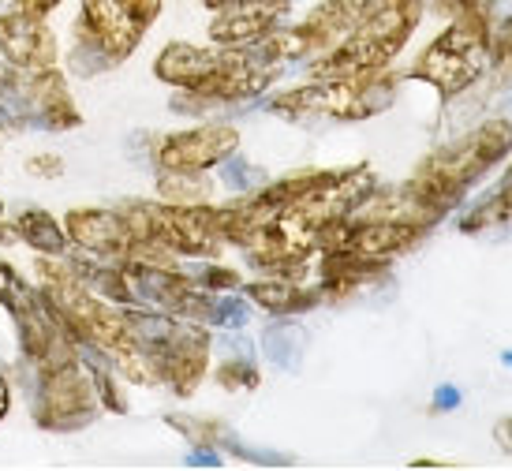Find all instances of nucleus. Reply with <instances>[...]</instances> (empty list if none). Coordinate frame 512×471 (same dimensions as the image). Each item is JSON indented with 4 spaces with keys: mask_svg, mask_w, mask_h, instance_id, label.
<instances>
[{
    "mask_svg": "<svg viewBox=\"0 0 512 471\" xmlns=\"http://www.w3.org/2000/svg\"><path fill=\"white\" fill-rule=\"evenodd\" d=\"M370 187L374 176L367 165L292 172L221 206V229L262 270H296L311 262L329 225L352 214Z\"/></svg>",
    "mask_w": 512,
    "mask_h": 471,
    "instance_id": "f257e3e1",
    "label": "nucleus"
},
{
    "mask_svg": "<svg viewBox=\"0 0 512 471\" xmlns=\"http://www.w3.org/2000/svg\"><path fill=\"white\" fill-rule=\"evenodd\" d=\"M38 281H42L45 296L57 303L60 314L68 318L75 341L90 344L94 352H101V359H113L120 374L135 382V386H157L154 359L143 352V344L135 341V333L128 326V314L109 307L105 296L90 292L68 266V258L45 255L38 258Z\"/></svg>",
    "mask_w": 512,
    "mask_h": 471,
    "instance_id": "f03ea898",
    "label": "nucleus"
},
{
    "mask_svg": "<svg viewBox=\"0 0 512 471\" xmlns=\"http://www.w3.org/2000/svg\"><path fill=\"white\" fill-rule=\"evenodd\" d=\"M512 154V120H483L460 139L438 146L423 165L404 180V191L419 199L434 217H445L471 187L494 172Z\"/></svg>",
    "mask_w": 512,
    "mask_h": 471,
    "instance_id": "7ed1b4c3",
    "label": "nucleus"
},
{
    "mask_svg": "<svg viewBox=\"0 0 512 471\" xmlns=\"http://www.w3.org/2000/svg\"><path fill=\"white\" fill-rule=\"evenodd\" d=\"M423 19V0H374L329 53L311 60V79L389 68Z\"/></svg>",
    "mask_w": 512,
    "mask_h": 471,
    "instance_id": "20e7f679",
    "label": "nucleus"
},
{
    "mask_svg": "<svg viewBox=\"0 0 512 471\" xmlns=\"http://www.w3.org/2000/svg\"><path fill=\"white\" fill-rule=\"evenodd\" d=\"M0 300L12 314L19 348H23V356L34 371L53 374L60 367L79 363V341H75L68 318L45 296V288H34L30 281H23L8 262H0Z\"/></svg>",
    "mask_w": 512,
    "mask_h": 471,
    "instance_id": "39448f33",
    "label": "nucleus"
},
{
    "mask_svg": "<svg viewBox=\"0 0 512 471\" xmlns=\"http://www.w3.org/2000/svg\"><path fill=\"white\" fill-rule=\"evenodd\" d=\"M397 98V75L389 68L359 75H333V79H311L307 86H292L270 101V113L281 120H370L385 113Z\"/></svg>",
    "mask_w": 512,
    "mask_h": 471,
    "instance_id": "423d86ee",
    "label": "nucleus"
},
{
    "mask_svg": "<svg viewBox=\"0 0 512 471\" xmlns=\"http://www.w3.org/2000/svg\"><path fill=\"white\" fill-rule=\"evenodd\" d=\"M128 225L143 243L165 247L176 258H217L228 247L221 229V206H176V202L131 199L120 206Z\"/></svg>",
    "mask_w": 512,
    "mask_h": 471,
    "instance_id": "0eeeda50",
    "label": "nucleus"
},
{
    "mask_svg": "<svg viewBox=\"0 0 512 471\" xmlns=\"http://www.w3.org/2000/svg\"><path fill=\"white\" fill-rule=\"evenodd\" d=\"M165 0H79L75 23V60H90L94 68L124 64L143 45L146 30L161 19Z\"/></svg>",
    "mask_w": 512,
    "mask_h": 471,
    "instance_id": "6e6552de",
    "label": "nucleus"
},
{
    "mask_svg": "<svg viewBox=\"0 0 512 471\" xmlns=\"http://www.w3.org/2000/svg\"><path fill=\"white\" fill-rule=\"evenodd\" d=\"M490 19L494 15H460L438 38L419 53L408 79L430 83L438 98H456L486 75V45H490Z\"/></svg>",
    "mask_w": 512,
    "mask_h": 471,
    "instance_id": "1a4fd4ad",
    "label": "nucleus"
},
{
    "mask_svg": "<svg viewBox=\"0 0 512 471\" xmlns=\"http://www.w3.org/2000/svg\"><path fill=\"white\" fill-rule=\"evenodd\" d=\"M64 232L75 247H83L86 255L101 258V262H154V266H176V255L165 247L143 243L128 225V217L120 210H98V206H75L64 217Z\"/></svg>",
    "mask_w": 512,
    "mask_h": 471,
    "instance_id": "9d476101",
    "label": "nucleus"
},
{
    "mask_svg": "<svg viewBox=\"0 0 512 471\" xmlns=\"http://www.w3.org/2000/svg\"><path fill=\"white\" fill-rule=\"evenodd\" d=\"M101 415V400L86 363L60 367L53 374H38V397H34V423L42 430H83Z\"/></svg>",
    "mask_w": 512,
    "mask_h": 471,
    "instance_id": "9b49d317",
    "label": "nucleus"
},
{
    "mask_svg": "<svg viewBox=\"0 0 512 471\" xmlns=\"http://www.w3.org/2000/svg\"><path fill=\"white\" fill-rule=\"evenodd\" d=\"M240 150V131L232 124H202L191 131H172L154 146L161 172H206Z\"/></svg>",
    "mask_w": 512,
    "mask_h": 471,
    "instance_id": "f8f14e48",
    "label": "nucleus"
},
{
    "mask_svg": "<svg viewBox=\"0 0 512 471\" xmlns=\"http://www.w3.org/2000/svg\"><path fill=\"white\" fill-rule=\"evenodd\" d=\"M251 57V49H225V45H191V42H169L154 60V75L161 83L176 90H195L206 79L221 75L225 68Z\"/></svg>",
    "mask_w": 512,
    "mask_h": 471,
    "instance_id": "ddd939ff",
    "label": "nucleus"
},
{
    "mask_svg": "<svg viewBox=\"0 0 512 471\" xmlns=\"http://www.w3.org/2000/svg\"><path fill=\"white\" fill-rule=\"evenodd\" d=\"M0 53L19 72H45L57 68V38L45 27V19L27 12H4L0 15Z\"/></svg>",
    "mask_w": 512,
    "mask_h": 471,
    "instance_id": "4468645a",
    "label": "nucleus"
},
{
    "mask_svg": "<svg viewBox=\"0 0 512 471\" xmlns=\"http://www.w3.org/2000/svg\"><path fill=\"white\" fill-rule=\"evenodd\" d=\"M285 12H288V0H251V4L221 8L210 19V42L225 45V49H251L270 30L281 27Z\"/></svg>",
    "mask_w": 512,
    "mask_h": 471,
    "instance_id": "2eb2a0df",
    "label": "nucleus"
},
{
    "mask_svg": "<svg viewBox=\"0 0 512 471\" xmlns=\"http://www.w3.org/2000/svg\"><path fill=\"white\" fill-rule=\"evenodd\" d=\"M30 113H34V128H45L60 135V131L83 128V113L75 109L72 90H68V75L57 68H45V72H30Z\"/></svg>",
    "mask_w": 512,
    "mask_h": 471,
    "instance_id": "dca6fc26",
    "label": "nucleus"
},
{
    "mask_svg": "<svg viewBox=\"0 0 512 471\" xmlns=\"http://www.w3.org/2000/svg\"><path fill=\"white\" fill-rule=\"evenodd\" d=\"M307 270V266H296V270H273V277H262V281H251L247 285V300L258 303L262 311L270 314H299L311 311L318 303H326V288L318 281H296V273Z\"/></svg>",
    "mask_w": 512,
    "mask_h": 471,
    "instance_id": "f3484780",
    "label": "nucleus"
},
{
    "mask_svg": "<svg viewBox=\"0 0 512 471\" xmlns=\"http://www.w3.org/2000/svg\"><path fill=\"white\" fill-rule=\"evenodd\" d=\"M27 75L30 72H19V68H12V64H0V128L4 131L34 128Z\"/></svg>",
    "mask_w": 512,
    "mask_h": 471,
    "instance_id": "a211bd4d",
    "label": "nucleus"
},
{
    "mask_svg": "<svg viewBox=\"0 0 512 471\" xmlns=\"http://www.w3.org/2000/svg\"><path fill=\"white\" fill-rule=\"evenodd\" d=\"M15 236L27 243V247L42 251V255H53V258L68 255V247H72L64 225H60L49 210H23L19 221H15Z\"/></svg>",
    "mask_w": 512,
    "mask_h": 471,
    "instance_id": "6ab92c4d",
    "label": "nucleus"
},
{
    "mask_svg": "<svg viewBox=\"0 0 512 471\" xmlns=\"http://www.w3.org/2000/svg\"><path fill=\"white\" fill-rule=\"evenodd\" d=\"M486 64H490V79L494 90L512 86V15L490 19V45H486Z\"/></svg>",
    "mask_w": 512,
    "mask_h": 471,
    "instance_id": "aec40b11",
    "label": "nucleus"
},
{
    "mask_svg": "<svg viewBox=\"0 0 512 471\" xmlns=\"http://www.w3.org/2000/svg\"><path fill=\"white\" fill-rule=\"evenodd\" d=\"M509 221H512V169L501 180L498 191L483 206H475L464 221H456V225H460V232H483V229H494V225H509Z\"/></svg>",
    "mask_w": 512,
    "mask_h": 471,
    "instance_id": "412c9836",
    "label": "nucleus"
},
{
    "mask_svg": "<svg viewBox=\"0 0 512 471\" xmlns=\"http://www.w3.org/2000/svg\"><path fill=\"white\" fill-rule=\"evenodd\" d=\"M157 191L165 202H176V206H195V202H206L214 184L202 176V172H161L157 180Z\"/></svg>",
    "mask_w": 512,
    "mask_h": 471,
    "instance_id": "4be33fe9",
    "label": "nucleus"
},
{
    "mask_svg": "<svg viewBox=\"0 0 512 471\" xmlns=\"http://www.w3.org/2000/svg\"><path fill=\"white\" fill-rule=\"evenodd\" d=\"M217 382L225 389H232V393H251V389H258V371L255 363H247V359H228V363H221L217 367Z\"/></svg>",
    "mask_w": 512,
    "mask_h": 471,
    "instance_id": "5701e85b",
    "label": "nucleus"
},
{
    "mask_svg": "<svg viewBox=\"0 0 512 471\" xmlns=\"http://www.w3.org/2000/svg\"><path fill=\"white\" fill-rule=\"evenodd\" d=\"M498 0H430V8L441 19H460V15H494Z\"/></svg>",
    "mask_w": 512,
    "mask_h": 471,
    "instance_id": "b1692460",
    "label": "nucleus"
},
{
    "mask_svg": "<svg viewBox=\"0 0 512 471\" xmlns=\"http://www.w3.org/2000/svg\"><path fill=\"white\" fill-rule=\"evenodd\" d=\"M169 423H172V427H180V434H184V438H191L195 445H221V427H217V423L180 419V415H172Z\"/></svg>",
    "mask_w": 512,
    "mask_h": 471,
    "instance_id": "393cba45",
    "label": "nucleus"
},
{
    "mask_svg": "<svg viewBox=\"0 0 512 471\" xmlns=\"http://www.w3.org/2000/svg\"><path fill=\"white\" fill-rule=\"evenodd\" d=\"M202 288H210V292H232V288H240V273L236 270H225V266H202V270L191 273Z\"/></svg>",
    "mask_w": 512,
    "mask_h": 471,
    "instance_id": "a878e982",
    "label": "nucleus"
},
{
    "mask_svg": "<svg viewBox=\"0 0 512 471\" xmlns=\"http://www.w3.org/2000/svg\"><path fill=\"white\" fill-rule=\"evenodd\" d=\"M27 172L38 180H60L64 176V157L60 154H34L27 161Z\"/></svg>",
    "mask_w": 512,
    "mask_h": 471,
    "instance_id": "bb28decb",
    "label": "nucleus"
},
{
    "mask_svg": "<svg viewBox=\"0 0 512 471\" xmlns=\"http://www.w3.org/2000/svg\"><path fill=\"white\" fill-rule=\"evenodd\" d=\"M15 12H27V15H38V19H45L49 12H57L60 0H12Z\"/></svg>",
    "mask_w": 512,
    "mask_h": 471,
    "instance_id": "cd10ccee",
    "label": "nucleus"
},
{
    "mask_svg": "<svg viewBox=\"0 0 512 471\" xmlns=\"http://www.w3.org/2000/svg\"><path fill=\"white\" fill-rule=\"evenodd\" d=\"M494 442H498L501 453H509L512 457V415H505V419L494 423Z\"/></svg>",
    "mask_w": 512,
    "mask_h": 471,
    "instance_id": "c85d7f7f",
    "label": "nucleus"
},
{
    "mask_svg": "<svg viewBox=\"0 0 512 471\" xmlns=\"http://www.w3.org/2000/svg\"><path fill=\"white\" fill-rule=\"evenodd\" d=\"M8 408H12V389H8V378L0 371V419L8 415Z\"/></svg>",
    "mask_w": 512,
    "mask_h": 471,
    "instance_id": "c756f323",
    "label": "nucleus"
},
{
    "mask_svg": "<svg viewBox=\"0 0 512 471\" xmlns=\"http://www.w3.org/2000/svg\"><path fill=\"white\" fill-rule=\"evenodd\" d=\"M19 236H15V225L12 221H0V247H8V243H15Z\"/></svg>",
    "mask_w": 512,
    "mask_h": 471,
    "instance_id": "7c9ffc66",
    "label": "nucleus"
},
{
    "mask_svg": "<svg viewBox=\"0 0 512 471\" xmlns=\"http://www.w3.org/2000/svg\"><path fill=\"white\" fill-rule=\"evenodd\" d=\"M210 12H221V8H236V4H251V0H202Z\"/></svg>",
    "mask_w": 512,
    "mask_h": 471,
    "instance_id": "2f4dec72",
    "label": "nucleus"
},
{
    "mask_svg": "<svg viewBox=\"0 0 512 471\" xmlns=\"http://www.w3.org/2000/svg\"><path fill=\"white\" fill-rule=\"evenodd\" d=\"M412 468H453L449 460H412Z\"/></svg>",
    "mask_w": 512,
    "mask_h": 471,
    "instance_id": "473e14b6",
    "label": "nucleus"
},
{
    "mask_svg": "<svg viewBox=\"0 0 512 471\" xmlns=\"http://www.w3.org/2000/svg\"><path fill=\"white\" fill-rule=\"evenodd\" d=\"M0 217H4V202H0Z\"/></svg>",
    "mask_w": 512,
    "mask_h": 471,
    "instance_id": "72a5a7b5",
    "label": "nucleus"
}]
</instances>
